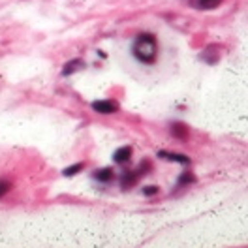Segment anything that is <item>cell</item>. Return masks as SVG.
<instances>
[{
    "label": "cell",
    "instance_id": "6da1fadb",
    "mask_svg": "<svg viewBox=\"0 0 248 248\" xmlns=\"http://www.w3.org/2000/svg\"><path fill=\"white\" fill-rule=\"evenodd\" d=\"M134 57L141 64H153L158 57V42L153 34H140L132 46Z\"/></svg>",
    "mask_w": 248,
    "mask_h": 248
},
{
    "label": "cell",
    "instance_id": "7a4b0ae2",
    "mask_svg": "<svg viewBox=\"0 0 248 248\" xmlns=\"http://www.w3.org/2000/svg\"><path fill=\"white\" fill-rule=\"evenodd\" d=\"M149 170H151V164H149V162H141V166L138 168V170L124 171L123 175H121V186H123L124 190L132 188V186L140 181L141 175H145V171H149Z\"/></svg>",
    "mask_w": 248,
    "mask_h": 248
},
{
    "label": "cell",
    "instance_id": "3957f363",
    "mask_svg": "<svg viewBox=\"0 0 248 248\" xmlns=\"http://www.w3.org/2000/svg\"><path fill=\"white\" fill-rule=\"evenodd\" d=\"M93 109L100 115H113L119 111V104L113 100H96L93 102Z\"/></svg>",
    "mask_w": 248,
    "mask_h": 248
},
{
    "label": "cell",
    "instance_id": "277c9868",
    "mask_svg": "<svg viewBox=\"0 0 248 248\" xmlns=\"http://www.w3.org/2000/svg\"><path fill=\"white\" fill-rule=\"evenodd\" d=\"M222 2H224V0H188V4H190L192 8L202 10V12H207V10H217Z\"/></svg>",
    "mask_w": 248,
    "mask_h": 248
},
{
    "label": "cell",
    "instance_id": "5b68a950",
    "mask_svg": "<svg viewBox=\"0 0 248 248\" xmlns=\"http://www.w3.org/2000/svg\"><path fill=\"white\" fill-rule=\"evenodd\" d=\"M171 136L173 138H177V140L181 141H186L188 140V126L183 123H171Z\"/></svg>",
    "mask_w": 248,
    "mask_h": 248
},
{
    "label": "cell",
    "instance_id": "8992f818",
    "mask_svg": "<svg viewBox=\"0 0 248 248\" xmlns=\"http://www.w3.org/2000/svg\"><path fill=\"white\" fill-rule=\"evenodd\" d=\"M160 158H164V160H171V162H177V164H185L188 166L190 164V158L185 155H175V153H170V151H160L158 153Z\"/></svg>",
    "mask_w": 248,
    "mask_h": 248
},
{
    "label": "cell",
    "instance_id": "52a82bcc",
    "mask_svg": "<svg viewBox=\"0 0 248 248\" xmlns=\"http://www.w3.org/2000/svg\"><path fill=\"white\" fill-rule=\"evenodd\" d=\"M217 51H218V47H215V46L207 47L202 55H200V59H202V61H205L207 64H217L218 59H220V53H217Z\"/></svg>",
    "mask_w": 248,
    "mask_h": 248
},
{
    "label": "cell",
    "instance_id": "ba28073f",
    "mask_svg": "<svg viewBox=\"0 0 248 248\" xmlns=\"http://www.w3.org/2000/svg\"><path fill=\"white\" fill-rule=\"evenodd\" d=\"M81 68H85V62L81 61V59L66 62V64H64V70H62V76H72L74 72H79Z\"/></svg>",
    "mask_w": 248,
    "mask_h": 248
},
{
    "label": "cell",
    "instance_id": "9c48e42d",
    "mask_svg": "<svg viewBox=\"0 0 248 248\" xmlns=\"http://www.w3.org/2000/svg\"><path fill=\"white\" fill-rule=\"evenodd\" d=\"M130 158H132V147H123V149L115 151V155H113V160L117 164H126Z\"/></svg>",
    "mask_w": 248,
    "mask_h": 248
},
{
    "label": "cell",
    "instance_id": "30bf717a",
    "mask_svg": "<svg viewBox=\"0 0 248 248\" xmlns=\"http://www.w3.org/2000/svg\"><path fill=\"white\" fill-rule=\"evenodd\" d=\"M93 177L96 179V181H98V183H109V181L113 179V170H111V168H104V170H98V171H94Z\"/></svg>",
    "mask_w": 248,
    "mask_h": 248
},
{
    "label": "cell",
    "instance_id": "8fae6325",
    "mask_svg": "<svg viewBox=\"0 0 248 248\" xmlns=\"http://www.w3.org/2000/svg\"><path fill=\"white\" fill-rule=\"evenodd\" d=\"M83 168H85V164L70 166V168H66V170H64V175H66V177H74V175H78L79 171H83Z\"/></svg>",
    "mask_w": 248,
    "mask_h": 248
},
{
    "label": "cell",
    "instance_id": "7c38bea8",
    "mask_svg": "<svg viewBox=\"0 0 248 248\" xmlns=\"http://www.w3.org/2000/svg\"><path fill=\"white\" fill-rule=\"evenodd\" d=\"M196 179H194V175H190V173H185L181 179H179V188H183L186 183H194Z\"/></svg>",
    "mask_w": 248,
    "mask_h": 248
},
{
    "label": "cell",
    "instance_id": "4fadbf2b",
    "mask_svg": "<svg viewBox=\"0 0 248 248\" xmlns=\"http://www.w3.org/2000/svg\"><path fill=\"white\" fill-rule=\"evenodd\" d=\"M10 188H12V183H10V181H6V179H2V181H0V198H2Z\"/></svg>",
    "mask_w": 248,
    "mask_h": 248
},
{
    "label": "cell",
    "instance_id": "5bb4252c",
    "mask_svg": "<svg viewBox=\"0 0 248 248\" xmlns=\"http://www.w3.org/2000/svg\"><path fill=\"white\" fill-rule=\"evenodd\" d=\"M156 192H158V186H147V188L143 190L145 196H155Z\"/></svg>",
    "mask_w": 248,
    "mask_h": 248
}]
</instances>
